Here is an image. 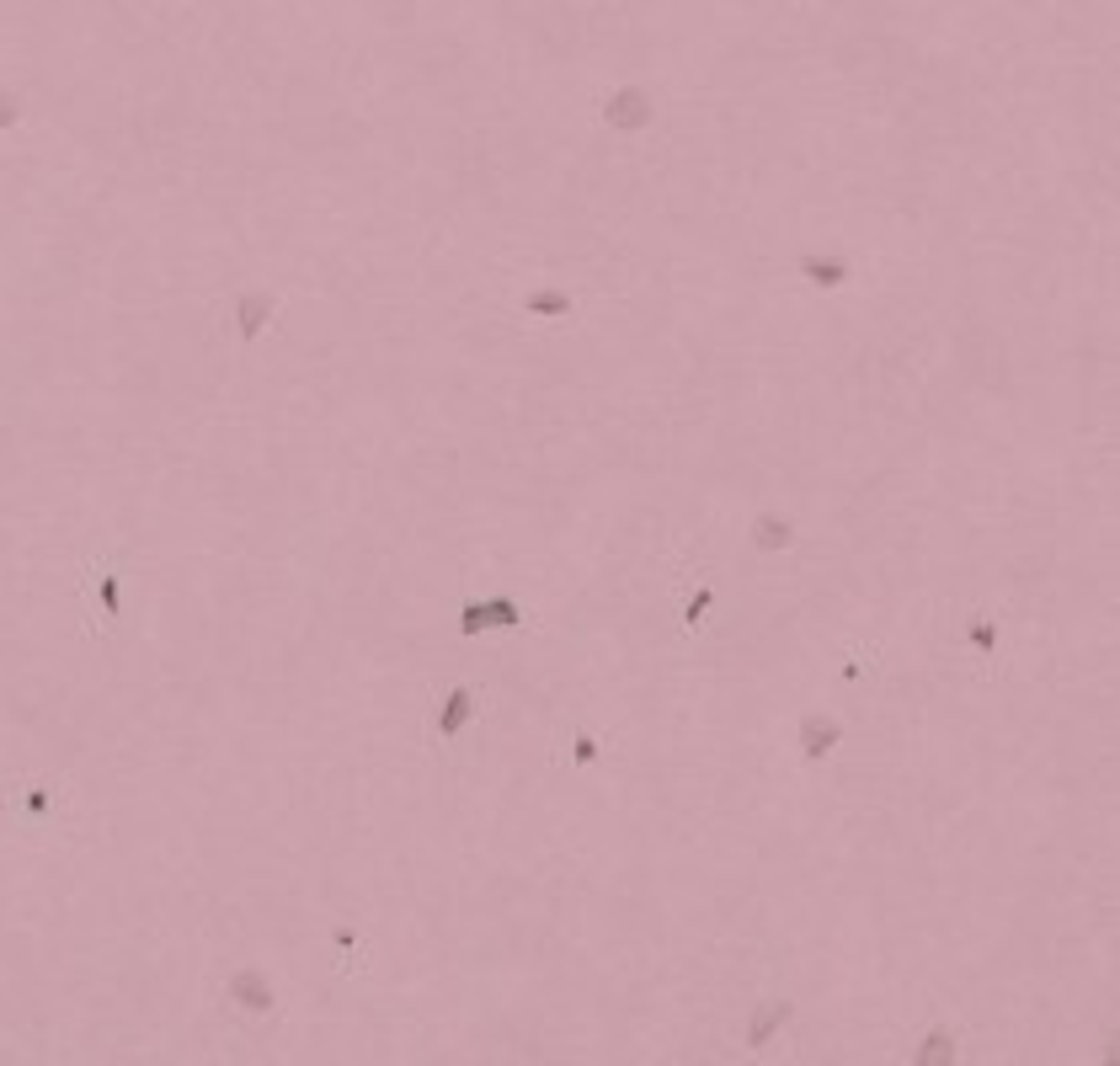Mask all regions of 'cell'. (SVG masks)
I'll return each mask as SVG.
<instances>
[{"label": "cell", "mask_w": 1120, "mask_h": 1066, "mask_svg": "<svg viewBox=\"0 0 1120 1066\" xmlns=\"http://www.w3.org/2000/svg\"><path fill=\"white\" fill-rule=\"evenodd\" d=\"M523 310H528L533 320H560V315H571V294H560V289H533V294L523 299Z\"/></svg>", "instance_id": "10"}, {"label": "cell", "mask_w": 1120, "mask_h": 1066, "mask_svg": "<svg viewBox=\"0 0 1120 1066\" xmlns=\"http://www.w3.org/2000/svg\"><path fill=\"white\" fill-rule=\"evenodd\" d=\"M832 747H844V720L806 715V720H801V757H806V763H822Z\"/></svg>", "instance_id": "5"}, {"label": "cell", "mask_w": 1120, "mask_h": 1066, "mask_svg": "<svg viewBox=\"0 0 1120 1066\" xmlns=\"http://www.w3.org/2000/svg\"><path fill=\"white\" fill-rule=\"evenodd\" d=\"M715 608V587H705V592H694V603L683 608V624H699V613H710Z\"/></svg>", "instance_id": "13"}, {"label": "cell", "mask_w": 1120, "mask_h": 1066, "mask_svg": "<svg viewBox=\"0 0 1120 1066\" xmlns=\"http://www.w3.org/2000/svg\"><path fill=\"white\" fill-rule=\"evenodd\" d=\"M512 629L518 624V603L512 598H486V603H464V613H459V629L464 634H480V629Z\"/></svg>", "instance_id": "4"}, {"label": "cell", "mask_w": 1120, "mask_h": 1066, "mask_svg": "<svg viewBox=\"0 0 1120 1066\" xmlns=\"http://www.w3.org/2000/svg\"><path fill=\"white\" fill-rule=\"evenodd\" d=\"M966 640H971V651L992 656V651H998V624H992V619H971V624H966Z\"/></svg>", "instance_id": "12"}, {"label": "cell", "mask_w": 1120, "mask_h": 1066, "mask_svg": "<svg viewBox=\"0 0 1120 1066\" xmlns=\"http://www.w3.org/2000/svg\"><path fill=\"white\" fill-rule=\"evenodd\" d=\"M267 320H272V299L267 294H241L236 299V331H241V342H256L267 331Z\"/></svg>", "instance_id": "7"}, {"label": "cell", "mask_w": 1120, "mask_h": 1066, "mask_svg": "<svg viewBox=\"0 0 1120 1066\" xmlns=\"http://www.w3.org/2000/svg\"><path fill=\"white\" fill-rule=\"evenodd\" d=\"M16 117H21V97L16 91H0V129H11Z\"/></svg>", "instance_id": "14"}, {"label": "cell", "mask_w": 1120, "mask_h": 1066, "mask_svg": "<svg viewBox=\"0 0 1120 1066\" xmlns=\"http://www.w3.org/2000/svg\"><path fill=\"white\" fill-rule=\"evenodd\" d=\"M49 805H54L49 790H33V795H28V816H49Z\"/></svg>", "instance_id": "17"}, {"label": "cell", "mask_w": 1120, "mask_h": 1066, "mask_svg": "<svg viewBox=\"0 0 1120 1066\" xmlns=\"http://www.w3.org/2000/svg\"><path fill=\"white\" fill-rule=\"evenodd\" d=\"M801 277H811L816 289H844V283L854 277V267H849L844 251H806L801 256Z\"/></svg>", "instance_id": "6"}, {"label": "cell", "mask_w": 1120, "mask_h": 1066, "mask_svg": "<svg viewBox=\"0 0 1120 1066\" xmlns=\"http://www.w3.org/2000/svg\"><path fill=\"white\" fill-rule=\"evenodd\" d=\"M918 1066H950L955 1061V1034L950 1029H928L923 1039H918V1056H913Z\"/></svg>", "instance_id": "11"}, {"label": "cell", "mask_w": 1120, "mask_h": 1066, "mask_svg": "<svg viewBox=\"0 0 1120 1066\" xmlns=\"http://www.w3.org/2000/svg\"><path fill=\"white\" fill-rule=\"evenodd\" d=\"M224 998L236 1003L241 1013H272V1003H277V998H272V981H267V976H262V970H256V965H241L236 976H230Z\"/></svg>", "instance_id": "3"}, {"label": "cell", "mask_w": 1120, "mask_h": 1066, "mask_svg": "<svg viewBox=\"0 0 1120 1066\" xmlns=\"http://www.w3.org/2000/svg\"><path fill=\"white\" fill-rule=\"evenodd\" d=\"M102 608H107V619L118 613V576H107V571H102Z\"/></svg>", "instance_id": "16"}, {"label": "cell", "mask_w": 1120, "mask_h": 1066, "mask_svg": "<svg viewBox=\"0 0 1120 1066\" xmlns=\"http://www.w3.org/2000/svg\"><path fill=\"white\" fill-rule=\"evenodd\" d=\"M753 544L758 550H790V544H796V528H790V517L763 512V517H753Z\"/></svg>", "instance_id": "9"}, {"label": "cell", "mask_w": 1120, "mask_h": 1066, "mask_svg": "<svg viewBox=\"0 0 1120 1066\" xmlns=\"http://www.w3.org/2000/svg\"><path fill=\"white\" fill-rule=\"evenodd\" d=\"M470 720H475V694H470V689H454L449 699H443V715H438V737H443V742H454V737H459V730L470 725Z\"/></svg>", "instance_id": "8"}, {"label": "cell", "mask_w": 1120, "mask_h": 1066, "mask_svg": "<svg viewBox=\"0 0 1120 1066\" xmlns=\"http://www.w3.org/2000/svg\"><path fill=\"white\" fill-rule=\"evenodd\" d=\"M598 117H603L614 134H641V129L651 123V97H646L641 86H619V91H609V97H603Z\"/></svg>", "instance_id": "1"}, {"label": "cell", "mask_w": 1120, "mask_h": 1066, "mask_svg": "<svg viewBox=\"0 0 1120 1066\" xmlns=\"http://www.w3.org/2000/svg\"><path fill=\"white\" fill-rule=\"evenodd\" d=\"M571 747H576V763H581V768H588L593 757H598V737H588V730H581V737H576Z\"/></svg>", "instance_id": "15"}, {"label": "cell", "mask_w": 1120, "mask_h": 1066, "mask_svg": "<svg viewBox=\"0 0 1120 1066\" xmlns=\"http://www.w3.org/2000/svg\"><path fill=\"white\" fill-rule=\"evenodd\" d=\"M790 1018H796V1003L790 998H774V1003H758L753 1008V1018H747V1034H742V1046L747 1051H768L774 1046V1034L790 1024Z\"/></svg>", "instance_id": "2"}]
</instances>
